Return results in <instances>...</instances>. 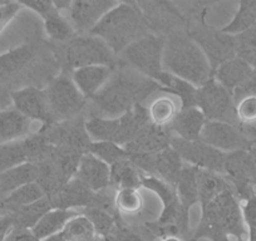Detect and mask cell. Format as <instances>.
<instances>
[{
  "label": "cell",
  "mask_w": 256,
  "mask_h": 241,
  "mask_svg": "<svg viewBox=\"0 0 256 241\" xmlns=\"http://www.w3.org/2000/svg\"><path fill=\"white\" fill-rule=\"evenodd\" d=\"M14 228L10 216L3 215L0 218V241H6Z\"/></svg>",
  "instance_id": "db71d44e"
},
{
  "label": "cell",
  "mask_w": 256,
  "mask_h": 241,
  "mask_svg": "<svg viewBox=\"0 0 256 241\" xmlns=\"http://www.w3.org/2000/svg\"><path fill=\"white\" fill-rule=\"evenodd\" d=\"M142 14L148 24L150 30H171L174 26H180L186 23L184 14L180 12L176 3L167 2H137Z\"/></svg>",
  "instance_id": "ac0fdd59"
},
{
  "label": "cell",
  "mask_w": 256,
  "mask_h": 241,
  "mask_svg": "<svg viewBox=\"0 0 256 241\" xmlns=\"http://www.w3.org/2000/svg\"><path fill=\"white\" fill-rule=\"evenodd\" d=\"M114 70L116 67L110 66H88L70 72V77L80 92L90 100L108 82Z\"/></svg>",
  "instance_id": "7402d4cb"
},
{
  "label": "cell",
  "mask_w": 256,
  "mask_h": 241,
  "mask_svg": "<svg viewBox=\"0 0 256 241\" xmlns=\"http://www.w3.org/2000/svg\"><path fill=\"white\" fill-rule=\"evenodd\" d=\"M39 170L36 164L26 162L19 166L0 174V191L3 194H10L16 188L28 184L36 182Z\"/></svg>",
  "instance_id": "f546056e"
},
{
  "label": "cell",
  "mask_w": 256,
  "mask_h": 241,
  "mask_svg": "<svg viewBox=\"0 0 256 241\" xmlns=\"http://www.w3.org/2000/svg\"><path fill=\"white\" fill-rule=\"evenodd\" d=\"M208 58L214 70L236 56V36L224 33L210 26H198L188 33Z\"/></svg>",
  "instance_id": "8fae6325"
},
{
  "label": "cell",
  "mask_w": 256,
  "mask_h": 241,
  "mask_svg": "<svg viewBox=\"0 0 256 241\" xmlns=\"http://www.w3.org/2000/svg\"><path fill=\"white\" fill-rule=\"evenodd\" d=\"M236 118L240 124H256V96L248 94L236 100Z\"/></svg>",
  "instance_id": "bcb514c9"
},
{
  "label": "cell",
  "mask_w": 256,
  "mask_h": 241,
  "mask_svg": "<svg viewBox=\"0 0 256 241\" xmlns=\"http://www.w3.org/2000/svg\"><path fill=\"white\" fill-rule=\"evenodd\" d=\"M3 3H4L3 0H0V6H2V4H3Z\"/></svg>",
  "instance_id": "94428289"
},
{
  "label": "cell",
  "mask_w": 256,
  "mask_h": 241,
  "mask_svg": "<svg viewBox=\"0 0 256 241\" xmlns=\"http://www.w3.org/2000/svg\"><path fill=\"white\" fill-rule=\"evenodd\" d=\"M184 161L171 146L154 154V176L164 180L174 188L178 180Z\"/></svg>",
  "instance_id": "4dcf8cb0"
},
{
  "label": "cell",
  "mask_w": 256,
  "mask_h": 241,
  "mask_svg": "<svg viewBox=\"0 0 256 241\" xmlns=\"http://www.w3.org/2000/svg\"><path fill=\"white\" fill-rule=\"evenodd\" d=\"M222 174L238 198L246 201L256 195V164L250 151L240 150L226 154Z\"/></svg>",
  "instance_id": "30bf717a"
},
{
  "label": "cell",
  "mask_w": 256,
  "mask_h": 241,
  "mask_svg": "<svg viewBox=\"0 0 256 241\" xmlns=\"http://www.w3.org/2000/svg\"><path fill=\"white\" fill-rule=\"evenodd\" d=\"M142 172L130 161L123 160L110 166V185L114 191L122 188H141Z\"/></svg>",
  "instance_id": "e575fe53"
},
{
  "label": "cell",
  "mask_w": 256,
  "mask_h": 241,
  "mask_svg": "<svg viewBox=\"0 0 256 241\" xmlns=\"http://www.w3.org/2000/svg\"><path fill=\"white\" fill-rule=\"evenodd\" d=\"M160 241H184V240L180 238H177V236H166V238H160Z\"/></svg>",
  "instance_id": "9f6ffc18"
},
{
  "label": "cell",
  "mask_w": 256,
  "mask_h": 241,
  "mask_svg": "<svg viewBox=\"0 0 256 241\" xmlns=\"http://www.w3.org/2000/svg\"><path fill=\"white\" fill-rule=\"evenodd\" d=\"M198 140L225 154L240 150L250 151V147L241 134L238 124H231L228 122L208 120Z\"/></svg>",
  "instance_id": "e0dca14e"
},
{
  "label": "cell",
  "mask_w": 256,
  "mask_h": 241,
  "mask_svg": "<svg viewBox=\"0 0 256 241\" xmlns=\"http://www.w3.org/2000/svg\"><path fill=\"white\" fill-rule=\"evenodd\" d=\"M40 241H66V238H64V236L62 235V232H59V234H56V235L49 236V238H44V240H40Z\"/></svg>",
  "instance_id": "11a10c76"
},
{
  "label": "cell",
  "mask_w": 256,
  "mask_h": 241,
  "mask_svg": "<svg viewBox=\"0 0 256 241\" xmlns=\"http://www.w3.org/2000/svg\"><path fill=\"white\" fill-rule=\"evenodd\" d=\"M236 56L256 68V28L236 36Z\"/></svg>",
  "instance_id": "f6af8a7d"
},
{
  "label": "cell",
  "mask_w": 256,
  "mask_h": 241,
  "mask_svg": "<svg viewBox=\"0 0 256 241\" xmlns=\"http://www.w3.org/2000/svg\"><path fill=\"white\" fill-rule=\"evenodd\" d=\"M22 9V6L16 2H4L0 6V33L6 29V26L16 18V14Z\"/></svg>",
  "instance_id": "c3c4849f"
},
{
  "label": "cell",
  "mask_w": 256,
  "mask_h": 241,
  "mask_svg": "<svg viewBox=\"0 0 256 241\" xmlns=\"http://www.w3.org/2000/svg\"><path fill=\"white\" fill-rule=\"evenodd\" d=\"M248 94L256 96V68L254 70L252 76H251V78L248 80V82L246 83V84H244L240 90H238L235 93H234V100H235L236 102V100H240L241 97Z\"/></svg>",
  "instance_id": "f5cc1de1"
},
{
  "label": "cell",
  "mask_w": 256,
  "mask_h": 241,
  "mask_svg": "<svg viewBox=\"0 0 256 241\" xmlns=\"http://www.w3.org/2000/svg\"><path fill=\"white\" fill-rule=\"evenodd\" d=\"M141 186L147 188V190L152 191L154 194H156L160 200H161L164 208L178 201L176 188L172 185H170V184H167L166 181H164V180L158 178V177L142 174Z\"/></svg>",
  "instance_id": "7bdbcfd3"
},
{
  "label": "cell",
  "mask_w": 256,
  "mask_h": 241,
  "mask_svg": "<svg viewBox=\"0 0 256 241\" xmlns=\"http://www.w3.org/2000/svg\"><path fill=\"white\" fill-rule=\"evenodd\" d=\"M206 118L198 107L180 110L171 124L167 127L170 134L184 141H196L200 138Z\"/></svg>",
  "instance_id": "603a6c76"
},
{
  "label": "cell",
  "mask_w": 256,
  "mask_h": 241,
  "mask_svg": "<svg viewBox=\"0 0 256 241\" xmlns=\"http://www.w3.org/2000/svg\"><path fill=\"white\" fill-rule=\"evenodd\" d=\"M171 147L180 154L184 164H191L198 170L218 172L222 174L226 154L221 152L201 140L184 141L178 137H171Z\"/></svg>",
  "instance_id": "4fadbf2b"
},
{
  "label": "cell",
  "mask_w": 256,
  "mask_h": 241,
  "mask_svg": "<svg viewBox=\"0 0 256 241\" xmlns=\"http://www.w3.org/2000/svg\"><path fill=\"white\" fill-rule=\"evenodd\" d=\"M44 90L56 124L78 117L88 104V100L76 87L70 73L66 70L54 77Z\"/></svg>",
  "instance_id": "8992f818"
},
{
  "label": "cell",
  "mask_w": 256,
  "mask_h": 241,
  "mask_svg": "<svg viewBox=\"0 0 256 241\" xmlns=\"http://www.w3.org/2000/svg\"><path fill=\"white\" fill-rule=\"evenodd\" d=\"M252 72V67L244 62L242 59L235 56V58L218 66L214 70L212 77L234 96L236 90H240L244 84L248 82Z\"/></svg>",
  "instance_id": "cb8c5ba5"
},
{
  "label": "cell",
  "mask_w": 256,
  "mask_h": 241,
  "mask_svg": "<svg viewBox=\"0 0 256 241\" xmlns=\"http://www.w3.org/2000/svg\"><path fill=\"white\" fill-rule=\"evenodd\" d=\"M62 235L64 236L66 241H94L97 238V234L92 222L83 214H77L73 216L66 224Z\"/></svg>",
  "instance_id": "f35d334b"
},
{
  "label": "cell",
  "mask_w": 256,
  "mask_h": 241,
  "mask_svg": "<svg viewBox=\"0 0 256 241\" xmlns=\"http://www.w3.org/2000/svg\"><path fill=\"white\" fill-rule=\"evenodd\" d=\"M44 198H46V194H44L43 188L36 182H32L28 184V185L22 186V188H16V191L9 194L0 202V210H3L6 212L10 208L30 205V204L36 202V201L42 200Z\"/></svg>",
  "instance_id": "8d00e7d4"
},
{
  "label": "cell",
  "mask_w": 256,
  "mask_h": 241,
  "mask_svg": "<svg viewBox=\"0 0 256 241\" xmlns=\"http://www.w3.org/2000/svg\"><path fill=\"white\" fill-rule=\"evenodd\" d=\"M106 241H147L146 238H142L140 234L134 232L131 230H123L117 226L114 232L110 236H108L107 238H104Z\"/></svg>",
  "instance_id": "f907efd6"
},
{
  "label": "cell",
  "mask_w": 256,
  "mask_h": 241,
  "mask_svg": "<svg viewBox=\"0 0 256 241\" xmlns=\"http://www.w3.org/2000/svg\"><path fill=\"white\" fill-rule=\"evenodd\" d=\"M78 212H74L72 210H60V208H52L48 212L42 216L40 220L36 222V225L32 228V232L39 238H49L52 235H56L63 231L64 226L73 216L77 215Z\"/></svg>",
  "instance_id": "836d02e7"
},
{
  "label": "cell",
  "mask_w": 256,
  "mask_h": 241,
  "mask_svg": "<svg viewBox=\"0 0 256 241\" xmlns=\"http://www.w3.org/2000/svg\"><path fill=\"white\" fill-rule=\"evenodd\" d=\"M118 2L112 0H76L70 2L67 10V19L76 33L87 36L100 22V19L114 8Z\"/></svg>",
  "instance_id": "9a60e30c"
},
{
  "label": "cell",
  "mask_w": 256,
  "mask_h": 241,
  "mask_svg": "<svg viewBox=\"0 0 256 241\" xmlns=\"http://www.w3.org/2000/svg\"><path fill=\"white\" fill-rule=\"evenodd\" d=\"M196 107L202 112L206 120L238 124L232 93L224 88L214 77L198 88Z\"/></svg>",
  "instance_id": "9c48e42d"
},
{
  "label": "cell",
  "mask_w": 256,
  "mask_h": 241,
  "mask_svg": "<svg viewBox=\"0 0 256 241\" xmlns=\"http://www.w3.org/2000/svg\"><path fill=\"white\" fill-rule=\"evenodd\" d=\"M166 38L167 36L162 34H147L146 36L128 46L120 54V64L128 66L144 77L156 82L160 74L164 72L162 58Z\"/></svg>",
  "instance_id": "5b68a950"
},
{
  "label": "cell",
  "mask_w": 256,
  "mask_h": 241,
  "mask_svg": "<svg viewBox=\"0 0 256 241\" xmlns=\"http://www.w3.org/2000/svg\"><path fill=\"white\" fill-rule=\"evenodd\" d=\"M201 210V220L195 231H192L191 241L200 238L231 241V236L240 238L248 235L242 210L232 188L224 191Z\"/></svg>",
  "instance_id": "7a4b0ae2"
},
{
  "label": "cell",
  "mask_w": 256,
  "mask_h": 241,
  "mask_svg": "<svg viewBox=\"0 0 256 241\" xmlns=\"http://www.w3.org/2000/svg\"><path fill=\"white\" fill-rule=\"evenodd\" d=\"M19 4H20L22 6H26V8L33 10L34 13L40 16L43 19L46 18V16H50L54 12L58 10V9L56 8L54 2H50V0H30V2H19Z\"/></svg>",
  "instance_id": "7dc6e473"
},
{
  "label": "cell",
  "mask_w": 256,
  "mask_h": 241,
  "mask_svg": "<svg viewBox=\"0 0 256 241\" xmlns=\"http://www.w3.org/2000/svg\"><path fill=\"white\" fill-rule=\"evenodd\" d=\"M44 22V30L52 42L56 43H67L70 39L77 36L73 29L72 24L67 19V16L62 14L60 12H54L50 16H46Z\"/></svg>",
  "instance_id": "74e56055"
},
{
  "label": "cell",
  "mask_w": 256,
  "mask_h": 241,
  "mask_svg": "<svg viewBox=\"0 0 256 241\" xmlns=\"http://www.w3.org/2000/svg\"><path fill=\"white\" fill-rule=\"evenodd\" d=\"M174 188H176L177 198L184 210L190 211L192 206L198 204V168L191 164H184Z\"/></svg>",
  "instance_id": "1f68e13d"
},
{
  "label": "cell",
  "mask_w": 256,
  "mask_h": 241,
  "mask_svg": "<svg viewBox=\"0 0 256 241\" xmlns=\"http://www.w3.org/2000/svg\"><path fill=\"white\" fill-rule=\"evenodd\" d=\"M26 162H28V160L24 151L23 142L16 141L0 144V174Z\"/></svg>",
  "instance_id": "ee69618b"
},
{
  "label": "cell",
  "mask_w": 256,
  "mask_h": 241,
  "mask_svg": "<svg viewBox=\"0 0 256 241\" xmlns=\"http://www.w3.org/2000/svg\"><path fill=\"white\" fill-rule=\"evenodd\" d=\"M2 216H3V215H2V214H0V218H2Z\"/></svg>",
  "instance_id": "6125c7cd"
},
{
  "label": "cell",
  "mask_w": 256,
  "mask_h": 241,
  "mask_svg": "<svg viewBox=\"0 0 256 241\" xmlns=\"http://www.w3.org/2000/svg\"><path fill=\"white\" fill-rule=\"evenodd\" d=\"M43 132L48 144L63 151L76 152L84 154L90 150L92 140L86 130V120L83 114L64 122L52 124L46 130H39Z\"/></svg>",
  "instance_id": "7c38bea8"
},
{
  "label": "cell",
  "mask_w": 256,
  "mask_h": 241,
  "mask_svg": "<svg viewBox=\"0 0 256 241\" xmlns=\"http://www.w3.org/2000/svg\"><path fill=\"white\" fill-rule=\"evenodd\" d=\"M156 82L162 88V92L174 96L176 100H180V107H181V110L196 107V102H198V87H195L194 84L187 82V80H181V78L166 72V70H164L160 74Z\"/></svg>",
  "instance_id": "484cf974"
},
{
  "label": "cell",
  "mask_w": 256,
  "mask_h": 241,
  "mask_svg": "<svg viewBox=\"0 0 256 241\" xmlns=\"http://www.w3.org/2000/svg\"><path fill=\"white\" fill-rule=\"evenodd\" d=\"M156 92H162V88L154 80L116 68L108 82L90 100V117H120L134 106L144 104Z\"/></svg>",
  "instance_id": "6da1fadb"
},
{
  "label": "cell",
  "mask_w": 256,
  "mask_h": 241,
  "mask_svg": "<svg viewBox=\"0 0 256 241\" xmlns=\"http://www.w3.org/2000/svg\"><path fill=\"white\" fill-rule=\"evenodd\" d=\"M6 241H40L32 230L26 228H13Z\"/></svg>",
  "instance_id": "816d5d0a"
},
{
  "label": "cell",
  "mask_w": 256,
  "mask_h": 241,
  "mask_svg": "<svg viewBox=\"0 0 256 241\" xmlns=\"http://www.w3.org/2000/svg\"><path fill=\"white\" fill-rule=\"evenodd\" d=\"M236 241H248V238H238V240Z\"/></svg>",
  "instance_id": "91938a15"
},
{
  "label": "cell",
  "mask_w": 256,
  "mask_h": 241,
  "mask_svg": "<svg viewBox=\"0 0 256 241\" xmlns=\"http://www.w3.org/2000/svg\"><path fill=\"white\" fill-rule=\"evenodd\" d=\"M88 152L102 160L108 166H112L117 162L130 158V154L124 147L118 146V144L110 141L92 142Z\"/></svg>",
  "instance_id": "b9f144b4"
},
{
  "label": "cell",
  "mask_w": 256,
  "mask_h": 241,
  "mask_svg": "<svg viewBox=\"0 0 256 241\" xmlns=\"http://www.w3.org/2000/svg\"><path fill=\"white\" fill-rule=\"evenodd\" d=\"M90 34L102 39L116 56H120L128 46L150 34V28L138 4L120 2Z\"/></svg>",
  "instance_id": "3957f363"
},
{
  "label": "cell",
  "mask_w": 256,
  "mask_h": 241,
  "mask_svg": "<svg viewBox=\"0 0 256 241\" xmlns=\"http://www.w3.org/2000/svg\"><path fill=\"white\" fill-rule=\"evenodd\" d=\"M114 208L118 215H138L144 208V198L140 192V188H122L116 191Z\"/></svg>",
  "instance_id": "ab89813d"
},
{
  "label": "cell",
  "mask_w": 256,
  "mask_h": 241,
  "mask_svg": "<svg viewBox=\"0 0 256 241\" xmlns=\"http://www.w3.org/2000/svg\"><path fill=\"white\" fill-rule=\"evenodd\" d=\"M86 130L92 142L110 141L118 144L120 136V117H90L86 120Z\"/></svg>",
  "instance_id": "d6a6232c"
},
{
  "label": "cell",
  "mask_w": 256,
  "mask_h": 241,
  "mask_svg": "<svg viewBox=\"0 0 256 241\" xmlns=\"http://www.w3.org/2000/svg\"><path fill=\"white\" fill-rule=\"evenodd\" d=\"M36 49L33 44H24L0 54V87L10 84L30 68L36 60Z\"/></svg>",
  "instance_id": "d6986e66"
},
{
  "label": "cell",
  "mask_w": 256,
  "mask_h": 241,
  "mask_svg": "<svg viewBox=\"0 0 256 241\" xmlns=\"http://www.w3.org/2000/svg\"><path fill=\"white\" fill-rule=\"evenodd\" d=\"M83 215L87 216L94 228L97 236L102 238H107L112 235L117 228V215L116 212L103 210L98 208H88L83 210ZM120 216V215H118Z\"/></svg>",
  "instance_id": "60d3db41"
},
{
  "label": "cell",
  "mask_w": 256,
  "mask_h": 241,
  "mask_svg": "<svg viewBox=\"0 0 256 241\" xmlns=\"http://www.w3.org/2000/svg\"><path fill=\"white\" fill-rule=\"evenodd\" d=\"M64 63L68 70L88 66H110L116 67V54L100 38L94 36H76L63 46Z\"/></svg>",
  "instance_id": "52a82bcc"
},
{
  "label": "cell",
  "mask_w": 256,
  "mask_h": 241,
  "mask_svg": "<svg viewBox=\"0 0 256 241\" xmlns=\"http://www.w3.org/2000/svg\"><path fill=\"white\" fill-rule=\"evenodd\" d=\"M242 210L244 222L248 230H256V195L245 201Z\"/></svg>",
  "instance_id": "681fc988"
},
{
  "label": "cell",
  "mask_w": 256,
  "mask_h": 241,
  "mask_svg": "<svg viewBox=\"0 0 256 241\" xmlns=\"http://www.w3.org/2000/svg\"><path fill=\"white\" fill-rule=\"evenodd\" d=\"M74 178L80 181L93 192H100L110 188V166L94 154L87 152L80 158Z\"/></svg>",
  "instance_id": "ffe728a7"
},
{
  "label": "cell",
  "mask_w": 256,
  "mask_h": 241,
  "mask_svg": "<svg viewBox=\"0 0 256 241\" xmlns=\"http://www.w3.org/2000/svg\"><path fill=\"white\" fill-rule=\"evenodd\" d=\"M32 120L16 108L0 110V144L22 141L29 136Z\"/></svg>",
  "instance_id": "d4e9b609"
},
{
  "label": "cell",
  "mask_w": 256,
  "mask_h": 241,
  "mask_svg": "<svg viewBox=\"0 0 256 241\" xmlns=\"http://www.w3.org/2000/svg\"><path fill=\"white\" fill-rule=\"evenodd\" d=\"M107 190L93 192L77 178H72L58 192L49 196L48 200L52 208L60 210H72L76 208L84 210L88 208H98L118 214L114 208V195L110 196Z\"/></svg>",
  "instance_id": "ba28073f"
},
{
  "label": "cell",
  "mask_w": 256,
  "mask_h": 241,
  "mask_svg": "<svg viewBox=\"0 0 256 241\" xmlns=\"http://www.w3.org/2000/svg\"><path fill=\"white\" fill-rule=\"evenodd\" d=\"M162 68L198 88L212 78L206 56L196 42L184 33H174L166 38Z\"/></svg>",
  "instance_id": "277c9868"
},
{
  "label": "cell",
  "mask_w": 256,
  "mask_h": 241,
  "mask_svg": "<svg viewBox=\"0 0 256 241\" xmlns=\"http://www.w3.org/2000/svg\"><path fill=\"white\" fill-rule=\"evenodd\" d=\"M251 154H252V157H254V161H255V164H256V148H254V150H251Z\"/></svg>",
  "instance_id": "6f0895ef"
},
{
  "label": "cell",
  "mask_w": 256,
  "mask_h": 241,
  "mask_svg": "<svg viewBox=\"0 0 256 241\" xmlns=\"http://www.w3.org/2000/svg\"><path fill=\"white\" fill-rule=\"evenodd\" d=\"M52 205L49 202L48 198H44L36 202L30 204L26 206H20V208H14L10 210L6 211L2 215L10 216L13 221L14 228H26V230H32L36 225L42 216L44 214L52 210Z\"/></svg>",
  "instance_id": "83f0119b"
},
{
  "label": "cell",
  "mask_w": 256,
  "mask_h": 241,
  "mask_svg": "<svg viewBox=\"0 0 256 241\" xmlns=\"http://www.w3.org/2000/svg\"><path fill=\"white\" fill-rule=\"evenodd\" d=\"M94 241H106L104 238H100V236H97V238H96Z\"/></svg>",
  "instance_id": "680465c9"
},
{
  "label": "cell",
  "mask_w": 256,
  "mask_h": 241,
  "mask_svg": "<svg viewBox=\"0 0 256 241\" xmlns=\"http://www.w3.org/2000/svg\"><path fill=\"white\" fill-rule=\"evenodd\" d=\"M198 204L201 208L215 200L220 194L231 188L230 182L225 176L218 172L206 171L198 168Z\"/></svg>",
  "instance_id": "f1b7e54d"
},
{
  "label": "cell",
  "mask_w": 256,
  "mask_h": 241,
  "mask_svg": "<svg viewBox=\"0 0 256 241\" xmlns=\"http://www.w3.org/2000/svg\"><path fill=\"white\" fill-rule=\"evenodd\" d=\"M174 96L167 93H162L152 98L147 106L150 122L157 127L167 128L181 110Z\"/></svg>",
  "instance_id": "4316f807"
},
{
  "label": "cell",
  "mask_w": 256,
  "mask_h": 241,
  "mask_svg": "<svg viewBox=\"0 0 256 241\" xmlns=\"http://www.w3.org/2000/svg\"><path fill=\"white\" fill-rule=\"evenodd\" d=\"M146 226L148 232L154 238L177 236L182 240L191 241L192 232H190L188 211L184 210L180 201L164 206L158 218L154 222H148Z\"/></svg>",
  "instance_id": "2e32d148"
},
{
  "label": "cell",
  "mask_w": 256,
  "mask_h": 241,
  "mask_svg": "<svg viewBox=\"0 0 256 241\" xmlns=\"http://www.w3.org/2000/svg\"><path fill=\"white\" fill-rule=\"evenodd\" d=\"M172 134L164 127H157L148 122L144 124L134 138L124 148L130 154H157L171 146Z\"/></svg>",
  "instance_id": "44dd1931"
},
{
  "label": "cell",
  "mask_w": 256,
  "mask_h": 241,
  "mask_svg": "<svg viewBox=\"0 0 256 241\" xmlns=\"http://www.w3.org/2000/svg\"><path fill=\"white\" fill-rule=\"evenodd\" d=\"M13 107L30 120L40 122V130H46L54 124L46 100V90L34 86L18 88L10 92Z\"/></svg>",
  "instance_id": "5bb4252c"
},
{
  "label": "cell",
  "mask_w": 256,
  "mask_h": 241,
  "mask_svg": "<svg viewBox=\"0 0 256 241\" xmlns=\"http://www.w3.org/2000/svg\"><path fill=\"white\" fill-rule=\"evenodd\" d=\"M252 28H256V0H241L234 18L221 30L231 36H238Z\"/></svg>",
  "instance_id": "d590c367"
}]
</instances>
